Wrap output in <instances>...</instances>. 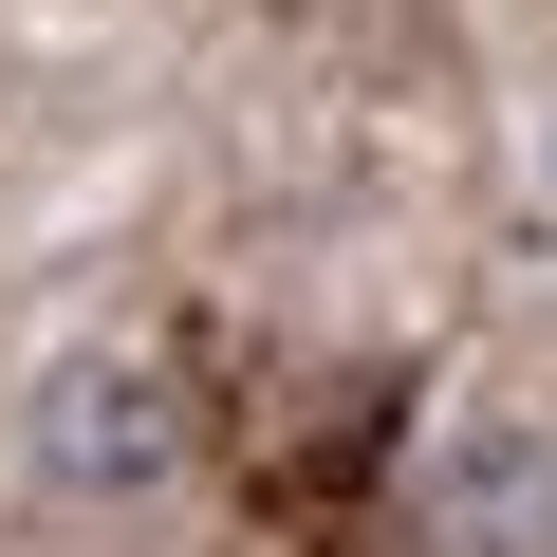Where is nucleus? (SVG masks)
I'll return each instance as SVG.
<instances>
[{
	"instance_id": "1",
	"label": "nucleus",
	"mask_w": 557,
	"mask_h": 557,
	"mask_svg": "<svg viewBox=\"0 0 557 557\" xmlns=\"http://www.w3.org/2000/svg\"><path fill=\"white\" fill-rule=\"evenodd\" d=\"M20 502H57V520H131V502H168L186 483V391H168V354H131V335H94V354H38L20 372Z\"/></svg>"
},
{
	"instance_id": "2",
	"label": "nucleus",
	"mask_w": 557,
	"mask_h": 557,
	"mask_svg": "<svg viewBox=\"0 0 557 557\" xmlns=\"http://www.w3.org/2000/svg\"><path fill=\"white\" fill-rule=\"evenodd\" d=\"M428 539L446 557H557V409H465L428 465Z\"/></svg>"
}]
</instances>
